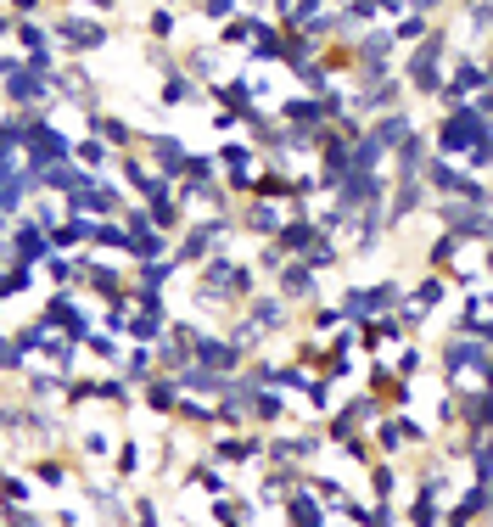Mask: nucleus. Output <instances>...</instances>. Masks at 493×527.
Returning a JSON list of instances; mask_svg holds the SVG:
<instances>
[{"label":"nucleus","instance_id":"5","mask_svg":"<svg viewBox=\"0 0 493 527\" xmlns=\"http://www.w3.org/2000/svg\"><path fill=\"white\" fill-rule=\"evenodd\" d=\"M73 163H79V169H107V163H113V152H107V146H101L96 141V135H90V141H79V146H73Z\"/></svg>","mask_w":493,"mask_h":527},{"label":"nucleus","instance_id":"1","mask_svg":"<svg viewBox=\"0 0 493 527\" xmlns=\"http://www.w3.org/2000/svg\"><path fill=\"white\" fill-rule=\"evenodd\" d=\"M90 129H96L101 146H118V152H135V129L124 124V118L113 113H90Z\"/></svg>","mask_w":493,"mask_h":527},{"label":"nucleus","instance_id":"9","mask_svg":"<svg viewBox=\"0 0 493 527\" xmlns=\"http://www.w3.org/2000/svg\"><path fill=\"white\" fill-rule=\"evenodd\" d=\"M85 455L96 460V455H113V438L107 432H85Z\"/></svg>","mask_w":493,"mask_h":527},{"label":"nucleus","instance_id":"6","mask_svg":"<svg viewBox=\"0 0 493 527\" xmlns=\"http://www.w3.org/2000/svg\"><path fill=\"white\" fill-rule=\"evenodd\" d=\"M426 29H432V23H426V12H409V17H404V23H398V34H393V40L415 45V40H421V34H426Z\"/></svg>","mask_w":493,"mask_h":527},{"label":"nucleus","instance_id":"4","mask_svg":"<svg viewBox=\"0 0 493 527\" xmlns=\"http://www.w3.org/2000/svg\"><path fill=\"white\" fill-rule=\"evenodd\" d=\"M152 376H157L152 348H146V342H135V348H129V359H124V382H152Z\"/></svg>","mask_w":493,"mask_h":527},{"label":"nucleus","instance_id":"10","mask_svg":"<svg viewBox=\"0 0 493 527\" xmlns=\"http://www.w3.org/2000/svg\"><path fill=\"white\" fill-rule=\"evenodd\" d=\"M202 12H208L213 23H225V17H236V0H202Z\"/></svg>","mask_w":493,"mask_h":527},{"label":"nucleus","instance_id":"2","mask_svg":"<svg viewBox=\"0 0 493 527\" xmlns=\"http://www.w3.org/2000/svg\"><path fill=\"white\" fill-rule=\"evenodd\" d=\"M281 225H286L281 202H269V197H253V202H247V230H253V236H275Z\"/></svg>","mask_w":493,"mask_h":527},{"label":"nucleus","instance_id":"3","mask_svg":"<svg viewBox=\"0 0 493 527\" xmlns=\"http://www.w3.org/2000/svg\"><path fill=\"white\" fill-rule=\"evenodd\" d=\"M180 393H185L180 376H157V382H146V404H152L157 415H169L174 404H180Z\"/></svg>","mask_w":493,"mask_h":527},{"label":"nucleus","instance_id":"8","mask_svg":"<svg viewBox=\"0 0 493 527\" xmlns=\"http://www.w3.org/2000/svg\"><path fill=\"white\" fill-rule=\"evenodd\" d=\"M34 477H40V483H68V466H57V460H34Z\"/></svg>","mask_w":493,"mask_h":527},{"label":"nucleus","instance_id":"7","mask_svg":"<svg viewBox=\"0 0 493 527\" xmlns=\"http://www.w3.org/2000/svg\"><path fill=\"white\" fill-rule=\"evenodd\" d=\"M0 371H23V348H17V337H0Z\"/></svg>","mask_w":493,"mask_h":527}]
</instances>
